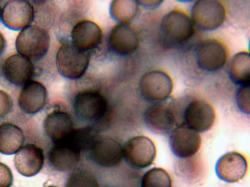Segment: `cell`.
<instances>
[{
    "label": "cell",
    "mask_w": 250,
    "mask_h": 187,
    "mask_svg": "<svg viewBox=\"0 0 250 187\" xmlns=\"http://www.w3.org/2000/svg\"><path fill=\"white\" fill-rule=\"evenodd\" d=\"M195 26L190 16L180 9H172L163 17L160 32L167 43L179 45L187 42L193 36Z\"/></svg>",
    "instance_id": "obj_1"
},
{
    "label": "cell",
    "mask_w": 250,
    "mask_h": 187,
    "mask_svg": "<svg viewBox=\"0 0 250 187\" xmlns=\"http://www.w3.org/2000/svg\"><path fill=\"white\" fill-rule=\"evenodd\" d=\"M50 45L48 33L36 24H31L21 30L15 40L17 53L32 61L42 58L47 53Z\"/></svg>",
    "instance_id": "obj_2"
},
{
    "label": "cell",
    "mask_w": 250,
    "mask_h": 187,
    "mask_svg": "<svg viewBox=\"0 0 250 187\" xmlns=\"http://www.w3.org/2000/svg\"><path fill=\"white\" fill-rule=\"evenodd\" d=\"M90 61V56L73 42L62 45L56 56L59 72L64 77L75 79L81 77L86 72Z\"/></svg>",
    "instance_id": "obj_3"
},
{
    "label": "cell",
    "mask_w": 250,
    "mask_h": 187,
    "mask_svg": "<svg viewBox=\"0 0 250 187\" xmlns=\"http://www.w3.org/2000/svg\"><path fill=\"white\" fill-rule=\"evenodd\" d=\"M139 89L141 96L152 104L168 99L172 92L173 82L165 71L154 69L144 74L140 78Z\"/></svg>",
    "instance_id": "obj_4"
},
{
    "label": "cell",
    "mask_w": 250,
    "mask_h": 187,
    "mask_svg": "<svg viewBox=\"0 0 250 187\" xmlns=\"http://www.w3.org/2000/svg\"><path fill=\"white\" fill-rule=\"evenodd\" d=\"M190 16L195 26L204 31H213L224 22L226 10L221 1L197 0L191 7Z\"/></svg>",
    "instance_id": "obj_5"
},
{
    "label": "cell",
    "mask_w": 250,
    "mask_h": 187,
    "mask_svg": "<svg viewBox=\"0 0 250 187\" xmlns=\"http://www.w3.org/2000/svg\"><path fill=\"white\" fill-rule=\"evenodd\" d=\"M156 148L153 141L144 135L130 138L123 148V157L131 167L142 169L149 167L156 156Z\"/></svg>",
    "instance_id": "obj_6"
},
{
    "label": "cell",
    "mask_w": 250,
    "mask_h": 187,
    "mask_svg": "<svg viewBox=\"0 0 250 187\" xmlns=\"http://www.w3.org/2000/svg\"><path fill=\"white\" fill-rule=\"evenodd\" d=\"M202 138L199 132L184 123L177 125L170 132L168 145L177 158L187 159L193 156L199 150Z\"/></svg>",
    "instance_id": "obj_7"
},
{
    "label": "cell",
    "mask_w": 250,
    "mask_h": 187,
    "mask_svg": "<svg viewBox=\"0 0 250 187\" xmlns=\"http://www.w3.org/2000/svg\"><path fill=\"white\" fill-rule=\"evenodd\" d=\"M34 19L35 10L31 1L10 0L1 7L0 21L10 30L21 31L31 25Z\"/></svg>",
    "instance_id": "obj_8"
},
{
    "label": "cell",
    "mask_w": 250,
    "mask_h": 187,
    "mask_svg": "<svg viewBox=\"0 0 250 187\" xmlns=\"http://www.w3.org/2000/svg\"><path fill=\"white\" fill-rule=\"evenodd\" d=\"M228 50L225 44L216 38H208L202 41L196 51V62L199 68L212 72L221 69L228 58Z\"/></svg>",
    "instance_id": "obj_9"
},
{
    "label": "cell",
    "mask_w": 250,
    "mask_h": 187,
    "mask_svg": "<svg viewBox=\"0 0 250 187\" xmlns=\"http://www.w3.org/2000/svg\"><path fill=\"white\" fill-rule=\"evenodd\" d=\"M76 113L81 118L90 121L102 118L107 112L108 103L106 97L95 90L80 92L74 103Z\"/></svg>",
    "instance_id": "obj_10"
},
{
    "label": "cell",
    "mask_w": 250,
    "mask_h": 187,
    "mask_svg": "<svg viewBox=\"0 0 250 187\" xmlns=\"http://www.w3.org/2000/svg\"><path fill=\"white\" fill-rule=\"evenodd\" d=\"M215 117L214 109L210 104L203 99H195L186 106L183 123L199 133L203 132L212 128Z\"/></svg>",
    "instance_id": "obj_11"
},
{
    "label": "cell",
    "mask_w": 250,
    "mask_h": 187,
    "mask_svg": "<svg viewBox=\"0 0 250 187\" xmlns=\"http://www.w3.org/2000/svg\"><path fill=\"white\" fill-rule=\"evenodd\" d=\"M166 101L152 104L146 109L144 114L146 127L156 134H167L176 127L174 110Z\"/></svg>",
    "instance_id": "obj_12"
},
{
    "label": "cell",
    "mask_w": 250,
    "mask_h": 187,
    "mask_svg": "<svg viewBox=\"0 0 250 187\" xmlns=\"http://www.w3.org/2000/svg\"><path fill=\"white\" fill-rule=\"evenodd\" d=\"M248 170L246 157L237 151H229L217 161L215 171L221 180L228 183L237 182L243 179Z\"/></svg>",
    "instance_id": "obj_13"
},
{
    "label": "cell",
    "mask_w": 250,
    "mask_h": 187,
    "mask_svg": "<svg viewBox=\"0 0 250 187\" xmlns=\"http://www.w3.org/2000/svg\"><path fill=\"white\" fill-rule=\"evenodd\" d=\"M2 71L4 77L10 83L22 86L32 79L35 70L31 60L17 53L9 56L4 60Z\"/></svg>",
    "instance_id": "obj_14"
},
{
    "label": "cell",
    "mask_w": 250,
    "mask_h": 187,
    "mask_svg": "<svg viewBox=\"0 0 250 187\" xmlns=\"http://www.w3.org/2000/svg\"><path fill=\"white\" fill-rule=\"evenodd\" d=\"M90 150L93 161L103 167H114L124 158L123 148L121 144L107 136L97 137Z\"/></svg>",
    "instance_id": "obj_15"
},
{
    "label": "cell",
    "mask_w": 250,
    "mask_h": 187,
    "mask_svg": "<svg viewBox=\"0 0 250 187\" xmlns=\"http://www.w3.org/2000/svg\"><path fill=\"white\" fill-rule=\"evenodd\" d=\"M47 97L45 86L40 81L31 79L22 86L18 98V105L25 113L34 114L44 108Z\"/></svg>",
    "instance_id": "obj_16"
},
{
    "label": "cell",
    "mask_w": 250,
    "mask_h": 187,
    "mask_svg": "<svg viewBox=\"0 0 250 187\" xmlns=\"http://www.w3.org/2000/svg\"><path fill=\"white\" fill-rule=\"evenodd\" d=\"M14 161L15 168L21 174L26 177L33 176L43 167V150L35 144H27L15 153Z\"/></svg>",
    "instance_id": "obj_17"
},
{
    "label": "cell",
    "mask_w": 250,
    "mask_h": 187,
    "mask_svg": "<svg viewBox=\"0 0 250 187\" xmlns=\"http://www.w3.org/2000/svg\"><path fill=\"white\" fill-rule=\"evenodd\" d=\"M81 151L67 138L54 143L48 153L51 166L60 171H67L75 168L80 159Z\"/></svg>",
    "instance_id": "obj_18"
},
{
    "label": "cell",
    "mask_w": 250,
    "mask_h": 187,
    "mask_svg": "<svg viewBox=\"0 0 250 187\" xmlns=\"http://www.w3.org/2000/svg\"><path fill=\"white\" fill-rule=\"evenodd\" d=\"M109 43L116 53L127 55L137 49L139 41L136 31L128 23H120L111 30Z\"/></svg>",
    "instance_id": "obj_19"
},
{
    "label": "cell",
    "mask_w": 250,
    "mask_h": 187,
    "mask_svg": "<svg viewBox=\"0 0 250 187\" xmlns=\"http://www.w3.org/2000/svg\"><path fill=\"white\" fill-rule=\"evenodd\" d=\"M102 30L94 21L83 20L77 23L71 31L73 43L87 51L96 48L103 39Z\"/></svg>",
    "instance_id": "obj_20"
},
{
    "label": "cell",
    "mask_w": 250,
    "mask_h": 187,
    "mask_svg": "<svg viewBox=\"0 0 250 187\" xmlns=\"http://www.w3.org/2000/svg\"><path fill=\"white\" fill-rule=\"evenodd\" d=\"M43 128L54 143L66 138L74 129L71 115L61 111H54L48 114L43 121Z\"/></svg>",
    "instance_id": "obj_21"
},
{
    "label": "cell",
    "mask_w": 250,
    "mask_h": 187,
    "mask_svg": "<svg viewBox=\"0 0 250 187\" xmlns=\"http://www.w3.org/2000/svg\"><path fill=\"white\" fill-rule=\"evenodd\" d=\"M24 136L22 130L11 123L0 125V152L6 155L16 153L22 146Z\"/></svg>",
    "instance_id": "obj_22"
},
{
    "label": "cell",
    "mask_w": 250,
    "mask_h": 187,
    "mask_svg": "<svg viewBox=\"0 0 250 187\" xmlns=\"http://www.w3.org/2000/svg\"><path fill=\"white\" fill-rule=\"evenodd\" d=\"M228 74L231 81L239 87L250 85L249 53L241 51L235 54L228 64Z\"/></svg>",
    "instance_id": "obj_23"
},
{
    "label": "cell",
    "mask_w": 250,
    "mask_h": 187,
    "mask_svg": "<svg viewBox=\"0 0 250 187\" xmlns=\"http://www.w3.org/2000/svg\"><path fill=\"white\" fill-rule=\"evenodd\" d=\"M139 5L135 0H113L110 7L111 16L120 23H128L137 15Z\"/></svg>",
    "instance_id": "obj_24"
},
{
    "label": "cell",
    "mask_w": 250,
    "mask_h": 187,
    "mask_svg": "<svg viewBox=\"0 0 250 187\" xmlns=\"http://www.w3.org/2000/svg\"><path fill=\"white\" fill-rule=\"evenodd\" d=\"M97 137L96 130L86 126L74 129L67 138L82 151L90 150Z\"/></svg>",
    "instance_id": "obj_25"
},
{
    "label": "cell",
    "mask_w": 250,
    "mask_h": 187,
    "mask_svg": "<svg viewBox=\"0 0 250 187\" xmlns=\"http://www.w3.org/2000/svg\"><path fill=\"white\" fill-rule=\"evenodd\" d=\"M141 187H172L171 179L165 169L154 168L144 174Z\"/></svg>",
    "instance_id": "obj_26"
},
{
    "label": "cell",
    "mask_w": 250,
    "mask_h": 187,
    "mask_svg": "<svg viewBox=\"0 0 250 187\" xmlns=\"http://www.w3.org/2000/svg\"><path fill=\"white\" fill-rule=\"evenodd\" d=\"M65 187H99L95 177L90 172L78 170L73 172L66 183Z\"/></svg>",
    "instance_id": "obj_27"
},
{
    "label": "cell",
    "mask_w": 250,
    "mask_h": 187,
    "mask_svg": "<svg viewBox=\"0 0 250 187\" xmlns=\"http://www.w3.org/2000/svg\"><path fill=\"white\" fill-rule=\"evenodd\" d=\"M250 85L239 87L235 94V102L239 111L245 114H250Z\"/></svg>",
    "instance_id": "obj_28"
},
{
    "label": "cell",
    "mask_w": 250,
    "mask_h": 187,
    "mask_svg": "<svg viewBox=\"0 0 250 187\" xmlns=\"http://www.w3.org/2000/svg\"><path fill=\"white\" fill-rule=\"evenodd\" d=\"M13 107V101L11 96L5 91L0 90V118L8 114Z\"/></svg>",
    "instance_id": "obj_29"
},
{
    "label": "cell",
    "mask_w": 250,
    "mask_h": 187,
    "mask_svg": "<svg viewBox=\"0 0 250 187\" xmlns=\"http://www.w3.org/2000/svg\"><path fill=\"white\" fill-rule=\"evenodd\" d=\"M13 180L10 168L5 164L0 162V187H11Z\"/></svg>",
    "instance_id": "obj_30"
},
{
    "label": "cell",
    "mask_w": 250,
    "mask_h": 187,
    "mask_svg": "<svg viewBox=\"0 0 250 187\" xmlns=\"http://www.w3.org/2000/svg\"><path fill=\"white\" fill-rule=\"evenodd\" d=\"M139 5H141L144 7L153 9L158 7L162 3V0H140L138 1Z\"/></svg>",
    "instance_id": "obj_31"
},
{
    "label": "cell",
    "mask_w": 250,
    "mask_h": 187,
    "mask_svg": "<svg viewBox=\"0 0 250 187\" xmlns=\"http://www.w3.org/2000/svg\"><path fill=\"white\" fill-rule=\"evenodd\" d=\"M6 46V42L3 34L0 31V56L4 52Z\"/></svg>",
    "instance_id": "obj_32"
},
{
    "label": "cell",
    "mask_w": 250,
    "mask_h": 187,
    "mask_svg": "<svg viewBox=\"0 0 250 187\" xmlns=\"http://www.w3.org/2000/svg\"><path fill=\"white\" fill-rule=\"evenodd\" d=\"M56 187V186H52V185H51V186H47V187Z\"/></svg>",
    "instance_id": "obj_33"
},
{
    "label": "cell",
    "mask_w": 250,
    "mask_h": 187,
    "mask_svg": "<svg viewBox=\"0 0 250 187\" xmlns=\"http://www.w3.org/2000/svg\"><path fill=\"white\" fill-rule=\"evenodd\" d=\"M1 7L0 6V13H1Z\"/></svg>",
    "instance_id": "obj_34"
},
{
    "label": "cell",
    "mask_w": 250,
    "mask_h": 187,
    "mask_svg": "<svg viewBox=\"0 0 250 187\" xmlns=\"http://www.w3.org/2000/svg\"></svg>",
    "instance_id": "obj_35"
}]
</instances>
